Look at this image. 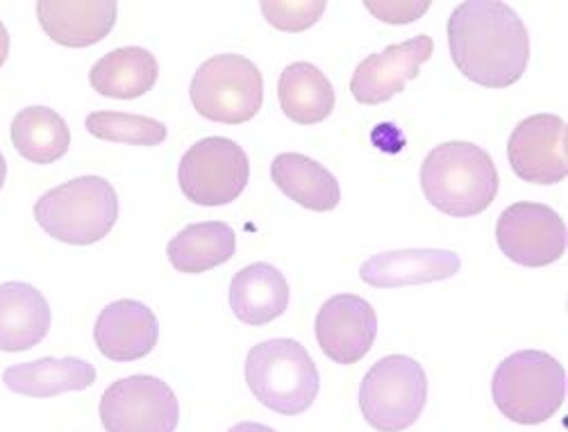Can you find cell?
I'll return each instance as SVG.
<instances>
[{"label":"cell","mask_w":568,"mask_h":432,"mask_svg":"<svg viewBox=\"0 0 568 432\" xmlns=\"http://www.w3.org/2000/svg\"><path fill=\"white\" fill-rule=\"evenodd\" d=\"M428 403V375L409 355L377 360L359 385V410L377 432L412 428Z\"/></svg>","instance_id":"cell-6"},{"label":"cell","mask_w":568,"mask_h":432,"mask_svg":"<svg viewBox=\"0 0 568 432\" xmlns=\"http://www.w3.org/2000/svg\"><path fill=\"white\" fill-rule=\"evenodd\" d=\"M271 178L284 197L312 212H329L342 201L339 180L303 153H280L271 164Z\"/></svg>","instance_id":"cell-20"},{"label":"cell","mask_w":568,"mask_h":432,"mask_svg":"<svg viewBox=\"0 0 568 432\" xmlns=\"http://www.w3.org/2000/svg\"><path fill=\"white\" fill-rule=\"evenodd\" d=\"M435 53V41L428 34H416L403 43L387 46L383 53L362 60L351 80V93L362 106H383L403 93L407 82L416 80L420 67Z\"/></svg>","instance_id":"cell-12"},{"label":"cell","mask_w":568,"mask_h":432,"mask_svg":"<svg viewBox=\"0 0 568 432\" xmlns=\"http://www.w3.org/2000/svg\"><path fill=\"white\" fill-rule=\"evenodd\" d=\"M364 8L373 12L375 19L400 26L420 19L430 10V3H364Z\"/></svg>","instance_id":"cell-27"},{"label":"cell","mask_w":568,"mask_h":432,"mask_svg":"<svg viewBox=\"0 0 568 432\" xmlns=\"http://www.w3.org/2000/svg\"><path fill=\"white\" fill-rule=\"evenodd\" d=\"M189 93L201 117L214 123L240 125L262 110L264 78L255 62L244 56H214L199 67Z\"/></svg>","instance_id":"cell-7"},{"label":"cell","mask_w":568,"mask_h":432,"mask_svg":"<svg viewBox=\"0 0 568 432\" xmlns=\"http://www.w3.org/2000/svg\"><path fill=\"white\" fill-rule=\"evenodd\" d=\"M277 101L284 117L294 123L316 125L333 114L337 96L318 67L310 62H294L280 73Z\"/></svg>","instance_id":"cell-22"},{"label":"cell","mask_w":568,"mask_h":432,"mask_svg":"<svg viewBox=\"0 0 568 432\" xmlns=\"http://www.w3.org/2000/svg\"><path fill=\"white\" fill-rule=\"evenodd\" d=\"M568 125L557 114H535L509 134L507 158L514 173L532 184H557L568 175Z\"/></svg>","instance_id":"cell-11"},{"label":"cell","mask_w":568,"mask_h":432,"mask_svg":"<svg viewBox=\"0 0 568 432\" xmlns=\"http://www.w3.org/2000/svg\"><path fill=\"white\" fill-rule=\"evenodd\" d=\"M8 390L30 399H53L67 392H84L97 382V366L80 358H41L12 364L3 373Z\"/></svg>","instance_id":"cell-19"},{"label":"cell","mask_w":568,"mask_h":432,"mask_svg":"<svg viewBox=\"0 0 568 432\" xmlns=\"http://www.w3.org/2000/svg\"><path fill=\"white\" fill-rule=\"evenodd\" d=\"M377 338V314L357 294L327 299L316 314V342L327 360L355 364L368 355Z\"/></svg>","instance_id":"cell-13"},{"label":"cell","mask_w":568,"mask_h":432,"mask_svg":"<svg viewBox=\"0 0 568 432\" xmlns=\"http://www.w3.org/2000/svg\"><path fill=\"white\" fill-rule=\"evenodd\" d=\"M246 382L255 399L282 416H298L312 408L321 375L307 349L296 340H266L248 351Z\"/></svg>","instance_id":"cell-5"},{"label":"cell","mask_w":568,"mask_h":432,"mask_svg":"<svg viewBox=\"0 0 568 432\" xmlns=\"http://www.w3.org/2000/svg\"><path fill=\"white\" fill-rule=\"evenodd\" d=\"M251 162L240 143L207 137L189 149L178 167V182L186 201L203 208L227 205L244 194Z\"/></svg>","instance_id":"cell-8"},{"label":"cell","mask_w":568,"mask_h":432,"mask_svg":"<svg viewBox=\"0 0 568 432\" xmlns=\"http://www.w3.org/2000/svg\"><path fill=\"white\" fill-rule=\"evenodd\" d=\"M500 251L516 264L544 269L564 258L568 249V232L564 219L544 203H514L496 225Z\"/></svg>","instance_id":"cell-10"},{"label":"cell","mask_w":568,"mask_h":432,"mask_svg":"<svg viewBox=\"0 0 568 432\" xmlns=\"http://www.w3.org/2000/svg\"><path fill=\"white\" fill-rule=\"evenodd\" d=\"M448 46L462 76L487 89H507L528 71V28L500 0L457 6L448 19Z\"/></svg>","instance_id":"cell-1"},{"label":"cell","mask_w":568,"mask_h":432,"mask_svg":"<svg viewBox=\"0 0 568 432\" xmlns=\"http://www.w3.org/2000/svg\"><path fill=\"white\" fill-rule=\"evenodd\" d=\"M114 0H39L37 19L60 46L87 48L103 41L116 23Z\"/></svg>","instance_id":"cell-15"},{"label":"cell","mask_w":568,"mask_h":432,"mask_svg":"<svg viewBox=\"0 0 568 432\" xmlns=\"http://www.w3.org/2000/svg\"><path fill=\"white\" fill-rule=\"evenodd\" d=\"M459 269L462 260L453 251L405 249L368 258L359 269V278L375 290H398V287L448 280Z\"/></svg>","instance_id":"cell-16"},{"label":"cell","mask_w":568,"mask_h":432,"mask_svg":"<svg viewBox=\"0 0 568 432\" xmlns=\"http://www.w3.org/2000/svg\"><path fill=\"white\" fill-rule=\"evenodd\" d=\"M87 130L103 141L130 143V147H160L169 130L162 121L125 112H91L84 121Z\"/></svg>","instance_id":"cell-25"},{"label":"cell","mask_w":568,"mask_h":432,"mask_svg":"<svg viewBox=\"0 0 568 432\" xmlns=\"http://www.w3.org/2000/svg\"><path fill=\"white\" fill-rule=\"evenodd\" d=\"M53 323L49 301L26 282L0 284V351L21 353L43 342Z\"/></svg>","instance_id":"cell-17"},{"label":"cell","mask_w":568,"mask_h":432,"mask_svg":"<svg viewBox=\"0 0 568 432\" xmlns=\"http://www.w3.org/2000/svg\"><path fill=\"white\" fill-rule=\"evenodd\" d=\"M34 219L58 242L97 244L112 232L119 219L116 189L101 175L69 180L37 201Z\"/></svg>","instance_id":"cell-3"},{"label":"cell","mask_w":568,"mask_h":432,"mask_svg":"<svg viewBox=\"0 0 568 432\" xmlns=\"http://www.w3.org/2000/svg\"><path fill=\"white\" fill-rule=\"evenodd\" d=\"M160 78L155 56L141 46H125L103 56L89 73L91 89L119 101H132L149 93Z\"/></svg>","instance_id":"cell-21"},{"label":"cell","mask_w":568,"mask_h":432,"mask_svg":"<svg viewBox=\"0 0 568 432\" xmlns=\"http://www.w3.org/2000/svg\"><path fill=\"white\" fill-rule=\"evenodd\" d=\"M236 253V232L225 221H201L178 232L169 247V262L182 273H205L232 260Z\"/></svg>","instance_id":"cell-23"},{"label":"cell","mask_w":568,"mask_h":432,"mask_svg":"<svg viewBox=\"0 0 568 432\" xmlns=\"http://www.w3.org/2000/svg\"><path fill=\"white\" fill-rule=\"evenodd\" d=\"M6 178H8V162H6L3 153H0V189H3V184H6Z\"/></svg>","instance_id":"cell-30"},{"label":"cell","mask_w":568,"mask_h":432,"mask_svg":"<svg viewBox=\"0 0 568 432\" xmlns=\"http://www.w3.org/2000/svg\"><path fill=\"white\" fill-rule=\"evenodd\" d=\"M290 282L268 262L236 271L230 282V308L246 325H266L290 308Z\"/></svg>","instance_id":"cell-18"},{"label":"cell","mask_w":568,"mask_h":432,"mask_svg":"<svg viewBox=\"0 0 568 432\" xmlns=\"http://www.w3.org/2000/svg\"><path fill=\"white\" fill-rule=\"evenodd\" d=\"M101 421L108 432H175L180 403L164 380L136 373L105 390Z\"/></svg>","instance_id":"cell-9"},{"label":"cell","mask_w":568,"mask_h":432,"mask_svg":"<svg viewBox=\"0 0 568 432\" xmlns=\"http://www.w3.org/2000/svg\"><path fill=\"white\" fill-rule=\"evenodd\" d=\"M325 8V0H303V3H298V0H294V3L273 0V3H262V14L273 28L282 32H303L323 17Z\"/></svg>","instance_id":"cell-26"},{"label":"cell","mask_w":568,"mask_h":432,"mask_svg":"<svg viewBox=\"0 0 568 432\" xmlns=\"http://www.w3.org/2000/svg\"><path fill=\"white\" fill-rule=\"evenodd\" d=\"M8 53H10V34H8V28L3 26V21H0V67L6 64Z\"/></svg>","instance_id":"cell-29"},{"label":"cell","mask_w":568,"mask_h":432,"mask_svg":"<svg viewBox=\"0 0 568 432\" xmlns=\"http://www.w3.org/2000/svg\"><path fill=\"white\" fill-rule=\"evenodd\" d=\"M227 432H277L264 423H257V421H244V423H236L232 425Z\"/></svg>","instance_id":"cell-28"},{"label":"cell","mask_w":568,"mask_h":432,"mask_svg":"<svg viewBox=\"0 0 568 432\" xmlns=\"http://www.w3.org/2000/svg\"><path fill=\"white\" fill-rule=\"evenodd\" d=\"M93 342L112 362H134L153 353L160 342V323L151 308L139 301L108 305L93 325Z\"/></svg>","instance_id":"cell-14"},{"label":"cell","mask_w":568,"mask_h":432,"mask_svg":"<svg viewBox=\"0 0 568 432\" xmlns=\"http://www.w3.org/2000/svg\"><path fill=\"white\" fill-rule=\"evenodd\" d=\"M12 143L23 160L53 164L69 153L71 130L55 110L32 106L14 117Z\"/></svg>","instance_id":"cell-24"},{"label":"cell","mask_w":568,"mask_h":432,"mask_svg":"<svg viewBox=\"0 0 568 432\" xmlns=\"http://www.w3.org/2000/svg\"><path fill=\"white\" fill-rule=\"evenodd\" d=\"M500 175L491 155L470 141H446L420 164V189L446 217L483 214L498 197Z\"/></svg>","instance_id":"cell-2"},{"label":"cell","mask_w":568,"mask_h":432,"mask_svg":"<svg viewBox=\"0 0 568 432\" xmlns=\"http://www.w3.org/2000/svg\"><path fill=\"white\" fill-rule=\"evenodd\" d=\"M568 394L566 369L544 351H518L505 358L494 378L491 396L503 416L520 425L546 423Z\"/></svg>","instance_id":"cell-4"}]
</instances>
